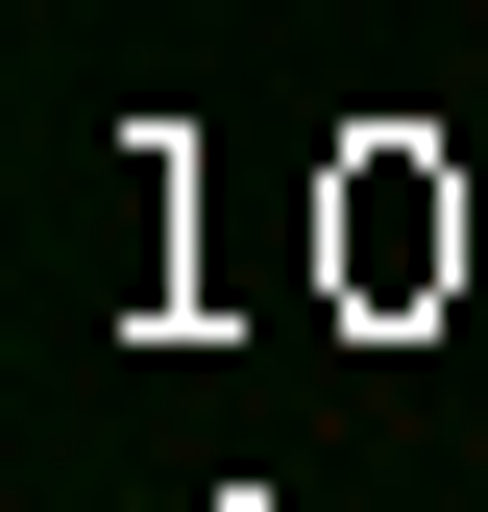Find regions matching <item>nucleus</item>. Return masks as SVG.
<instances>
[]
</instances>
